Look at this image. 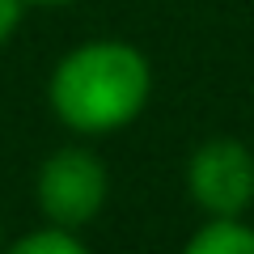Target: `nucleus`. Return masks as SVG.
I'll return each instance as SVG.
<instances>
[{
    "mask_svg": "<svg viewBox=\"0 0 254 254\" xmlns=\"http://www.w3.org/2000/svg\"><path fill=\"white\" fill-rule=\"evenodd\" d=\"M187 190L208 216H242L254 203V153L242 140H208L187 161Z\"/></svg>",
    "mask_w": 254,
    "mask_h": 254,
    "instance_id": "obj_3",
    "label": "nucleus"
},
{
    "mask_svg": "<svg viewBox=\"0 0 254 254\" xmlns=\"http://www.w3.org/2000/svg\"><path fill=\"white\" fill-rule=\"evenodd\" d=\"M153 89V72L140 47L119 38L81 43L55 64L47 98L64 127L81 136H106L136 123Z\"/></svg>",
    "mask_w": 254,
    "mask_h": 254,
    "instance_id": "obj_1",
    "label": "nucleus"
},
{
    "mask_svg": "<svg viewBox=\"0 0 254 254\" xmlns=\"http://www.w3.org/2000/svg\"><path fill=\"white\" fill-rule=\"evenodd\" d=\"M110 174L89 148H55L34 178V199L51 225L81 229L102 212Z\"/></svg>",
    "mask_w": 254,
    "mask_h": 254,
    "instance_id": "obj_2",
    "label": "nucleus"
},
{
    "mask_svg": "<svg viewBox=\"0 0 254 254\" xmlns=\"http://www.w3.org/2000/svg\"><path fill=\"white\" fill-rule=\"evenodd\" d=\"M21 9H26V0H0V43H9L21 26Z\"/></svg>",
    "mask_w": 254,
    "mask_h": 254,
    "instance_id": "obj_6",
    "label": "nucleus"
},
{
    "mask_svg": "<svg viewBox=\"0 0 254 254\" xmlns=\"http://www.w3.org/2000/svg\"><path fill=\"white\" fill-rule=\"evenodd\" d=\"M13 254H85V242L76 237V229H64V225L47 220V229L13 242Z\"/></svg>",
    "mask_w": 254,
    "mask_h": 254,
    "instance_id": "obj_5",
    "label": "nucleus"
},
{
    "mask_svg": "<svg viewBox=\"0 0 254 254\" xmlns=\"http://www.w3.org/2000/svg\"><path fill=\"white\" fill-rule=\"evenodd\" d=\"M26 4H68V0H26Z\"/></svg>",
    "mask_w": 254,
    "mask_h": 254,
    "instance_id": "obj_7",
    "label": "nucleus"
},
{
    "mask_svg": "<svg viewBox=\"0 0 254 254\" xmlns=\"http://www.w3.org/2000/svg\"><path fill=\"white\" fill-rule=\"evenodd\" d=\"M187 254H254V229L237 216H212L187 242Z\"/></svg>",
    "mask_w": 254,
    "mask_h": 254,
    "instance_id": "obj_4",
    "label": "nucleus"
}]
</instances>
